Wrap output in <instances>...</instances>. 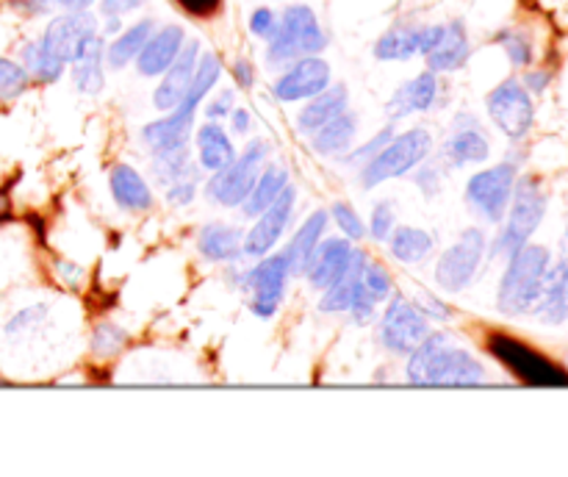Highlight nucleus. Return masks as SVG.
<instances>
[{"instance_id": "nucleus-21", "label": "nucleus", "mask_w": 568, "mask_h": 477, "mask_svg": "<svg viewBox=\"0 0 568 477\" xmlns=\"http://www.w3.org/2000/svg\"><path fill=\"white\" fill-rule=\"evenodd\" d=\"M530 316H536L547 327H560L568 322V255L552 258Z\"/></svg>"}, {"instance_id": "nucleus-47", "label": "nucleus", "mask_w": 568, "mask_h": 477, "mask_svg": "<svg viewBox=\"0 0 568 477\" xmlns=\"http://www.w3.org/2000/svg\"><path fill=\"white\" fill-rule=\"evenodd\" d=\"M277 22H281V14H277L275 9H270V6H258V9H253V14H250V33H253L255 39L270 42L272 33L277 31Z\"/></svg>"}, {"instance_id": "nucleus-8", "label": "nucleus", "mask_w": 568, "mask_h": 477, "mask_svg": "<svg viewBox=\"0 0 568 477\" xmlns=\"http://www.w3.org/2000/svg\"><path fill=\"white\" fill-rule=\"evenodd\" d=\"M270 142L261 136L250 139L244 144L242 153H236V159L231 161L222 170L211 172V177L205 181V197L211 203L222 205V209H242V203L247 200V194L253 192L255 181L261 175V166L270 159Z\"/></svg>"}, {"instance_id": "nucleus-2", "label": "nucleus", "mask_w": 568, "mask_h": 477, "mask_svg": "<svg viewBox=\"0 0 568 477\" xmlns=\"http://www.w3.org/2000/svg\"><path fill=\"white\" fill-rule=\"evenodd\" d=\"M222 78V61L216 53H200L197 70H194V81L189 92L183 94L181 103L172 111H164V116L155 122H148L142 128L144 148L153 153H166V150L186 148L192 142L194 133V116H197L203 100L214 92V87Z\"/></svg>"}, {"instance_id": "nucleus-46", "label": "nucleus", "mask_w": 568, "mask_h": 477, "mask_svg": "<svg viewBox=\"0 0 568 477\" xmlns=\"http://www.w3.org/2000/svg\"><path fill=\"white\" fill-rule=\"evenodd\" d=\"M327 214H331V220L336 222V227L342 231V236H347L349 242H361V238L366 236L364 220H361L358 211H355L349 203H344V200L333 203Z\"/></svg>"}, {"instance_id": "nucleus-50", "label": "nucleus", "mask_w": 568, "mask_h": 477, "mask_svg": "<svg viewBox=\"0 0 568 477\" xmlns=\"http://www.w3.org/2000/svg\"><path fill=\"white\" fill-rule=\"evenodd\" d=\"M521 83H525L532 98H541L552 87V72L541 70V67H527L525 75H521Z\"/></svg>"}, {"instance_id": "nucleus-34", "label": "nucleus", "mask_w": 568, "mask_h": 477, "mask_svg": "<svg viewBox=\"0 0 568 477\" xmlns=\"http://www.w3.org/2000/svg\"><path fill=\"white\" fill-rule=\"evenodd\" d=\"M288 186V170L281 164H270L261 170L258 181H255L253 192L247 194V200L242 203V214L255 220L266 205H272L277 200V194Z\"/></svg>"}, {"instance_id": "nucleus-56", "label": "nucleus", "mask_w": 568, "mask_h": 477, "mask_svg": "<svg viewBox=\"0 0 568 477\" xmlns=\"http://www.w3.org/2000/svg\"><path fill=\"white\" fill-rule=\"evenodd\" d=\"M181 6L192 14H211L220 6V0H181Z\"/></svg>"}, {"instance_id": "nucleus-49", "label": "nucleus", "mask_w": 568, "mask_h": 477, "mask_svg": "<svg viewBox=\"0 0 568 477\" xmlns=\"http://www.w3.org/2000/svg\"><path fill=\"white\" fill-rule=\"evenodd\" d=\"M150 0H100V17L103 20H125L131 11H139Z\"/></svg>"}, {"instance_id": "nucleus-24", "label": "nucleus", "mask_w": 568, "mask_h": 477, "mask_svg": "<svg viewBox=\"0 0 568 477\" xmlns=\"http://www.w3.org/2000/svg\"><path fill=\"white\" fill-rule=\"evenodd\" d=\"M425 59H427V70L438 72V75L464 70L471 59V39H469V31H466V22L464 20L447 22L444 39L425 55Z\"/></svg>"}, {"instance_id": "nucleus-38", "label": "nucleus", "mask_w": 568, "mask_h": 477, "mask_svg": "<svg viewBox=\"0 0 568 477\" xmlns=\"http://www.w3.org/2000/svg\"><path fill=\"white\" fill-rule=\"evenodd\" d=\"M494 42L505 50L510 67L516 70H527L536 61V44H532V37L521 28H503V31L494 33Z\"/></svg>"}, {"instance_id": "nucleus-7", "label": "nucleus", "mask_w": 568, "mask_h": 477, "mask_svg": "<svg viewBox=\"0 0 568 477\" xmlns=\"http://www.w3.org/2000/svg\"><path fill=\"white\" fill-rule=\"evenodd\" d=\"M433 133L425 125H414L408 131L394 133L386 142V148L366 161L358 170V181L364 189H377L381 183L394 181V177H405L433 155Z\"/></svg>"}, {"instance_id": "nucleus-12", "label": "nucleus", "mask_w": 568, "mask_h": 477, "mask_svg": "<svg viewBox=\"0 0 568 477\" xmlns=\"http://www.w3.org/2000/svg\"><path fill=\"white\" fill-rule=\"evenodd\" d=\"M430 331V319H427V314L414 300L403 297V294H392L386 300V311L381 314L377 336H381V344L388 353L408 358Z\"/></svg>"}, {"instance_id": "nucleus-36", "label": "nucleus", "mask_w": 568, "mask_h": 477, "mask_svg": "<svg viewBox=\"0 0 568 477\" xmlns=\"http://www.w3.org/2000/svg\"><path fill=\"white\" fill-rule=\"evenodd\" d=\"M20 64L26 67L31 81H39V83H55L67 70L64 61L55 59V55L44 48L42 39H31V42L22 44Z\"/></svg>"}, {"instance_id": "nucleus-51", "label": "nucleus", "mask_w": 568, "mask_h": 477, "mask_svg": "<svg viewBox=\"0 0 568 477\" xmlns=\"http://www.w3.org/2000/svg\"><path fill=\"white\" fill-rule=\"evenodd\" d=\"M233 98H236V92H233V89H222L216 98H211L209 103H205V116H209V120H220V122L225 120V116L233 111Z\"/></svg>"}, {"instance_id": "nucleus-57", "label": "nucleus", "mask_w": 568, "mask_h": 477, "mask_svg": "<svg viewBox=\"0 0 568 477\" xmlns=\"http://www.w3.org/2000/svg\"><path fill=\"white\" fill-rule=\"evenodd\" d=\"M92 3H98V0H59L61 9H89Z\"/></svg>"}, {"instance_id": "nucleus-23", "label": "nucleus", "mask_w": 568, "mask_h": 477, "mask_svg": "<svg viewBox=\"0 0 568 477\" xmlns=\"http://www.w3.org/2000/svg\"><path fill=\"white\" fill-rule=\"evenodd\" d=\"M111 197H114L116 209L128 211V214H142V211L153 209V189L144 181L142 172L131 164L111 166L109 175Z\"/></svg>"}, {"instance_id": "nucleus-33", "label": "nucleus", "mask_w": 568, "mask_h": 477, "mask_svg": "<svg viewBox=\"0 0 568 477\" xmlns=\"http://www.w3.org/2000/svg\"><path fill=\"white\" fill-rule=\"evenodd\" d=\"M433 247V236L422 227H410V225H399L394 227L392 236H388V253H392L394 261L399 264H422V261L430 258Z\"/></svg>"}, {"instance_id": "nucleus-40", "label": "nucleus", "mask_w": 568, "mask_h": 477, "mask_svg": "<svg viewBox=\"0 0 568 477\" xmlns=\"http://www.w3.org/2000/svg\"><path fill=\"white\" fill-rule=\"evenodd\" d=\"M28 87H31V75L26 72V67L20 61L0 55V103L22 98Z\"/></svg>"}, {"instance_id": "nucleus-32", "label": "nucleus", "mask_w": 568, "mask_h": 477, "mask_svg": "<svg viewBox=\"0 0 568 477\" xmlns=\"http://www.w3.org/2000/svg\"><path fill=\"white\" fill-rule=\"evenodd\" d=\"M72 83L81 94H100L105 87V39L98 37L92 48L70 64Z\"/></svg>"}, {"instance_id": "nucleus-44", "label": "nucleus", "mask_w": 568, "mask_h": 477, "mask_svg": "<svg viewBox=\"0 0 568 477\" xmlns=\"http://www.w3.org/2000/svg\"><path fill=\"white\" fill-rule=\"evenodd\" d=\"M394 122H388L386 128H381V131L375 133V136L369 139V142H364V144H353V148L347 150V153L342 155V164H347V166H355V170H361V166L366 164V161L369 159H375L377 153H381L383 148H386V142L388 139L394 136Z\"/></svg>"}, {"instance_id": "nucleus-35", "label": "nucleus", "mask_w": 568, "mask_h": 477, "mask_svg": "<svg viewBox=\"0 0 568 477\" xmlns=\"http://www.w3.org/2000/svg\"><path fill=\"white\" fill-rule=\"evenodd\" d=\"M366 258H369V255L358 247V255H355V261L349 264V270L322 292V300H320L322 314H347L349 300H353L355 286H358V277H361V270H364Z\"/></svg>"}, {"instance_id": "nucleus-54", "label": "nucleus", "mask_w": 568, "mask_h": 477, "mask_svg": "<svg viewBox=\"0 0 568 477\" xmlns=\"http://www.w3.org/2000/svg\"><path fill=\"white\" fill-rule=\"evenodd\" d=\"M227 120H231V131L236 133V136H244V133L250 131V125H253V116H250L247 109H242V105H233V111L227 114Z\"/></svg>"}, {"instance_id": "nucleus-30", "label": "nucleus", "mask_w": 568, "mask_h": 477, "mask_svg": "<svg viewBox=\"0 0 568 477\" xmlns=\"http://www.w3.org/2000/svg\"><path fill=\"white\" fill-rule=\"evenodd\" d=\"M155 31L153 17H144V20L133 22V26L122 28L109 44H105V64L114 67V70H122L131 61H136V55L142 53L144 42L150 39V33Z\"/></svg>"}, {"instance_id": "nucleus-16", "label": "nucleus", "mask_w": 568, "mask_h": 477, "mask_svg": "<svg viewBox=\"0 0 568 477\" xmlns=\"http://www.w3.org/2000/svg\"><path fill=\"white\" fill-rule=\"evenodd\" d=\"M491 349L497 353L499 361H505V366H510L521 380L532 383V386H566L568 383L566 369H560L555 361L544 358L541 353L516 342V338L494 336Z\"/></svg>"}, {"instance_id": "nucleus-18", "label": "nucleus", "mask_w": 568, "mask_h": 477, "mask_svg": "<svg viewBox=\"0 0 568 477\" xmlns=\"http://www.w3.org/2000/svg\"><path fill=\"white\" fill-rule=\"evenodd\" d=\"M355 255H358V247H355V242H349L347 236H325L316 244L314 253H311L303 275L308 277L311 286L325 292L331 283H336L338 277L349 270Z\"/></svg>"}, {"instance_id": "nucleus-31", "label": "nucleus", "mask_w": 568, "mask_h": 477, "mask_svg": "<svg viewBox=\"0 0 568 477\" xmlns=\"http://www.w3.org/2000/svg\"><path fill=\"white\" fill-rule=\"evenodd\" d=\"M422 55V26L397 22L375 42L377 61H410Z\"/></svg>"}, {"instance_id": "nucleus-11", "label": "nucleus", "mask_w": 568, "mask_h": 477, "mask_svg": "<svg viewBox=\"0 0 568 477\" xmlns=\"http://www.w3.org/2000/svg\"><path fill=\"white\" fill-rule=\"evenodd\" d=\"M292 277L294 272L283 253H266L264 258H255V264L242 275V288L247 292L250 311L258 319H272L283 300H286V288Z\"/></svg>"}, {"instance_id": "nucleus-59", "label": "nucleus", "mask_w": 568, "mask_h": 477, "mask_svg": "<svg viewBox=\"0 0 568 477\" xmlns=\"http://www.w3.org/2000/svg\"><path fill=\"white\" fill-rule=\"evenodd\" d=\"M566 238H568V225H566Z\"/></svg>"}, {"instance_id": "nucleus-26", "label": "nucleus", "mask_w": 568, "mask_h": 477, "mask_svg": "<svg viewBox=\"0 0 568 477\" xmlns=\"http://www.w3.org/2000/svg\"><path fill=\"white\" fill-rule=\"evenodd\" d=\"M194 148H197L200 170L205 172L222 170V166H227L236 159V144H233L231 133H227V128L220 120H209L197 128Z\"/></svg>"}, {"instance_id": "nucleus-45", "label": "nucleus", "mask_w": 568, "mask_h": 477, "mask_svg": "<svg viewBox=\"0 0 568 477\" xmlns=\"http://www.w3.org/2000/svg\"><path fill=\"white\" fill-rule=\"evenodd\" d=\"M394 227H397V205L392 200H377L369 214V233L366 236H372V242L383 244L388 242Z\"/></svg>"}, {"instance_id": "nucleus-27", "label": "nucleus", "mask_w": 568, "mask_h": 477, "mask_svg": "<svg viewBox=\"0 0 568 477\" xmlns=\"http://www.w3.org/2000/svg\"><path fill=\"white\" fill-rule=\"evenodd\" d=\"M344 109H349L347 87H344V83H331V87L322 89L320 94H314V98L300 109L297 131L303 133V136H311V133L320 131L325 122H331L333 116L342 114Z\"/></svg>"}, {"instance_id": "nucleus-39", "label": "nucleus", "mask_w": 568, "mask_h": 477, "mask_svg": "<svg viewBox=\"0 0 568 477\" xmlns=\"http://www.w3.org/2000/svg\"><path fill=\"white\" fill-rule=\"evenodd\" d=\"M44 316H48V303L26 305V308H20L17 314H11L3 325L6 342H20V338H26L28 333H33L42 325Z\"/></svg>"}, {"instance_id": "nucleus-28", "label": "nucleus", "mask_w": 568, "mask_h": 477, "mask_svg": "<svg viewBox=\"0 0 568 477\" xmlns=\"http://www.w3.org/2000/svg\"><path fill=\"white\" fill-rule=\"evenodd\" d=\"M327 225H331V214H327L325 209H316L311 211V214L305 216L303 225L292 233V238H288V244L281 250V253L288 258V266H292L294 275H303L311 253H314L316 244L325 238Z\"/></svg>"}, {"instance_id": "nucleus-10", "label": "nucleus", "mask_w": 568, "mask_h": 477, "mask_svg": "<svg viewBox=\"0 0 568 477\" xmlns=\"http://www.w3.org/2000/svg\"><path fill=\"white\" fill-rule=\"evenodd\" d=\"M488 258V236L483 227H466L436 261V283L447 294H460L477 281Z\"/></svg>"}, {"instance_id": "nucleus-3", "label": "nucleus", "mask_w": 568, "mask_h": 477, "mask_svg": "<svg viewBox=\"0 0 568 477\" xmlns=\"http://www.w3.org/2000/svg\"><path fill=\"white\" fill-rule=\"evenodd\" d=\"M552 250L547 244L527 242L505 258L503 277L497 283V311L508 319L516 316H530L538 303V294L544 288L549 264H552Z\"/></svg>"}, {"instance_id": "nucleus-29", "label": "nucleus", "mask_w": 568, "mask_h": 477, "mask_svg": "<svg viewBox=\"0 0 568 477\" xmlns=\"http://www.w3.org/2000/svg\"><path fill=\"white\" fill-rule=\"evenodd\" d=\"M355 136H358V114L344 109L342 114L333 116L331 122H325V125L316 133H311L308 139L314 153H320L322 159H342V155L355 144Z\"/></svg>"}, {"instance_id": "nucleus-53", "label": "nucleus", "mask_w": 568, "mask_h": 477, "mask_svg": "<svg viewBox=\"0 0 568 477\" xmlns=\"http://www.w3.org/2000/svg\"><path fill=\"white\" fill-rule=\"evenodd\" d=\"M233 81H236L239 89H253L255 83V67L250 59H239L233 64Z\"/></svg>"}, {"instance_id": "nucleus-58", "label": "nucleus", "mask_w": 568, "mask_h": 477, "mask_svg": "<svg viewBox=\"0 0 568 477\" xmlns=\"http://www.w3.org/2000/svg\"><path fill=\"white\" fill-rule=\"evenodd\" d=\"M6 211H9V200H6V194L0 192V216H3Z\"/></svg>"}, {"instance_id": "nucleus-17", "label": "nucleus", "mask_w": 568, "mask_h": 477, "mask_svg": "<svg viewBox=\"0 0 568 477\" xmlns=\"http://www.w3.org/2000/svg\"><path fill=\"white\" fill-rule=\"evenodd\" d=\"M442 159L449 170H464V166L486 164L491 159V136L480 125L471 111H460L453 122V131L444 139Z\"/></svg>"}, {"instance_id": "nucleus-20", "label": "nucleus", "mask_w": 568, "mask_h": 477, "mask_svg": "<svg viewBox=\"0 0 568 477\" xmlns=\"http://www.w3.org/2000/svg\"><path fill=\"white\" fill-rule=\"evenodd\" d=\"M197 61H200V42L197 39H192V42L186 39V44H183V50L178 53V59L166 67L164 75H161V81H159V87H155V92H153L155 109L172 111L178 103H181L183 94L189 92V87H192V81H194Z\"/></svg>"}, {"instance_id": "nucleus-22", "label": "nucleus", "mask_w": 568, "mask_h": 477, "mask_svg": "<svg viewBox=\"0 0 568 477\" xmlns=\"http://www.w3.org/2000/svg\"><path fill=\"white\" fill-rule=\"evenodd\" d=\"M186 44V31L183 26H161L150 33V39L144 42L142 53L136 55V72L142 78H161L166 67L178 59V53Z\"/></svg>"}, {"instance_id": "nucleus-15", "label": "nucleus", "mask_w": 568, "mask_h": 477, "mask_svg": "<svg viewBox=\"0 0 568 477\" xmlns=\"http://www.w3.org/2000/svg\"><path fill=\"white\" fill-rule=\"evenodd\" d=\"M331 83L333 70L327 64V59H322L320 53L300 55L292 64L283 67L277 81L272 83V94L281 103H303V100H311L322 89L331 87Z\"/></svg>"}, {"instance_id": "nucleus-6", "label": "nucleus", "mask_w": 568, "mask_h": 477, "mask_svg": "<svg viewBox=\"0 0 568 477\" xmlns=\"http://www.w3.org/2000/svg\"><path fill=\"white\" fill-rule=\"evenodd\" d=\"M521 161H525V155L510 153L505 161L486 166V170H477L466 181L464 200L477 220L486 222V225H499L505 220L516 181L521 175Z\"/></svg>"}, {"instance_id": "nucleus-5", "label": "nucleus", "mask_w": 568, "mask_h": 477, "mask_svg": "<svg viewBox=\"0 0 568 477\" xmlns=\"http://www.w3.org/2000/svg\"><path fill=\"white\" fill-rule=\"evenodd\" d=\"M327 48V33L311 6L292 3L283 9L277 31L266 42V64L283 70L300 55H314Z\"/></svg>"}, {"instance_id": "nucleus-19", "label": "nucleus", "mask_w": 568, "mask_h": 477, "mask_svg": "<svg viewBox=\"0 0 568 477\" xmlns=\"http://www.w3.org/2000/svg\"><path fill=\"white\" fill-rule=\"evenodd\" d=\"M438 94H442L438 72L425 70L416 78H408V81L394 89L392 100L386 103L388 122H399L410 114H425V111L436 109Z\"/></svg>"}, {"instance_id": "nucleus-13", "label": "nucleus", "mask_w": 568, "mask_h": 477, "mask_svg": "<svg viewBox=\"0 0 568 477\" xmlns=\"http://www.w3.org/2000/svg\"><path fill=\"white\" fill-rule=\"evenodd\" d=\"M98 37H103V33H100L98 17H94L92 11L64 9V14L53 17V20L48 22V28H44V33L39 39H42V44L55 55V59H61L70 67L72 61L81 59V55L92 48V42Z\"/></svg>"}, {"instance_id": "nucleus-37", "label": "nucleus", "mask_w": 568, "mask_h": 477, "mask_svg": "<svg viewBox=\"0 0 568 477\" xmlns=\"http://www.w3.org/2000/svg\"><path fill=\"white\" fill-rule=\"evenodd\" d=\"M153 175L166 189L181 177L200 175V164H194L192 148L186 144V148L166 150V153H153Z\"/></svg>"}, {"instance_id": "nucleus-1", "label": "nucleus", "mask_w": 568, "mask_h": 477, "mask_svg": "<svg viewBox=\"0 0 568 477\" xmlns=\"http://www.w3.org/2000/svg\"><path fill=\"white\" fill-rule=\"evenodd\" d=\"M405 377L414 386H480L488 372L466 347L447 333L430 331L408 355Z\"/></svg>"}, {"instance_id": "nucleus-9", "label": "nucleus", "mask_w": 568, "mask_h": 477, "mask_svg": "<svg viewBox=\"0 0 568 477\" xmlns=\"http://www.w3.org/2000/svg\"><path fill=\"white\" fill-rule=\"evenodd\" d=\"M486 111L494 128L514 144L525 142L536 128V98L516 75L499 81L486 94Z\"/></svg>"}, {"instance_id": "nucleus-55", "label": "nucleus", "mask_w": 568, "mask_h": 477, "mask_svg": "<svg viewBox=\"0 0 568 477\" xmlns=\"http://www.w3.org/2000/svg\"><path fill=\"white\" fill-rule=\"evenodd\" d=\"M17 9H22L26 14L37 17V14H48L50 9H55L59 6V0H14Z\"/></svg>"}, {"instance_id": "nucleus-4", "label": "nucleus", "mask_w": 568, "mask_h": 477, "mask_svg": "<svg viewBox=\"0 0 568 477\" xmlns=\"http://www.w3.org/2000/svg\"><path fill=\"white\" fill-rule=\"evenodd\" d=\"M549 211V192L536 172H521L510 197L508 214L499 222L494 242H488V258H508L521 244L532 242Z\"/></svg>"}, {"instance_id": "nucleus-41", "label": "nucleus", "mask_w": 568, "mask_h": 477, "mask_svg": "<svg viewBox=\"0 0 568 477\" xmlns=\"http://www.w3.org/2000/svg\"><path fill=\"white\" fill-rule=\"evenodd\" d=\"M444 172H447V161H444L442 155H438V159H430V155H427V159L410 172V175H414L416 189H419L427 200H433L438 192H442Z\"/></svg>"}, {"instance_id": "nucleus-42", "label": "nucleus", "mask_w": 568, "mask_h": 477, "mask_svg": "<svg viewBox=\"0 0 568 477\" xmlns=\"http://www.w3.org/2000/svg\"><path fill=\"white\" fill-rule=\"evenodd\" d=\"M128 344V331L116 322H100L92 333V353L98 358H111Z\"/></svg>"}, {"instance_id": "nucleus-48", "label": "nucleus", "mask_w": 568, "mask_h": 477, "mask_svg": "<svg viewBox=\"0 0 568 477\" xmlns=\"http://www.w3.org/2000/svg\"><path fill=\"white\" fill-rule=\"evenodd\" d=\"M197 189H200V175H189V177H181V181L170 183V186L164 189L166 194V203L170 205H189L194 197H197Z\"/></svg>"}, {"instance_id": "nucleus-52", "label": "nucleus", "mask_w": 568, "mask_h": 477, "mask_svg": "<svg viewBox=\"0 0 568 477\" xmlns=\"http://www.w3.org/2000/svg\"><path fill=\"white\" fill-rule=\"evenodd\" d=\"M414 303L419 305L422 311H425L427 314V319H438V322H444V319H449V316H453V308H449L447 303H444V300H438V297H433V294H422V297H414Z\"/></svg>"}, {"instance_id": "nucleus-43", "label": "nucleus", "mask_w": 568, "mask_h": 477, "mask_svg": "<svg viewBox=\"0 0 568 477\" xmlns=\"http://www.w3.org/2000/svg\"><path fill=\"white\" fill-rule=\"evenodd\" d=\"M361 286H364L381 305L394 294V281L392 275H388V270L381 264V261H372V258H366L364 270H361Z\"/></svg>"}, {"instance_id": "nucleus-25", "label": "nucleus", "mask_w": 568, "mask_h": 477, "mask_svg": "<svg viewBox=\"0 0 568 477\" xmlns=\"http://www.w3.org/2000/svg\"><path fill=\"white\" fill-rule=\"evenodd\" d=\"M242 242L244 236L239 227L227 225V222H209L200 227L197 253L211 264H236L244 258Z\"/></svg>"}, {"instance_id": "nucleus-14", "label": "nucleus", "mask_w": 568, "mask_h": 477, "mask_svg": "<svg viewBox=\"0 0 568 477\" xmlns=\"http://www.w3.org/2000/svg\"><path fill=\"white\" fill-rule=\"evenodd\" d=\"M294 203H297V189L288 183L272 205H266L258 216H255L253 227L244 233V258H264L266 253L275 250V244L286 236L288 225L294 220Z\"/></svg>"}]
</instances>
